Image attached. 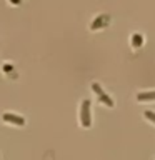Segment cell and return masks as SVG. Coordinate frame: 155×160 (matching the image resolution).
I'll list each match as a JSON object with an SVG mask.
<instances>
[{
  "instance_id": "3957f363",
  "label": "cell",
  "mask_w": 155,
  "mask_h": 160,
  "mask_svg": "<svg viewBox=\"0 0 155 160\" xmlns=\"http://www.w3.org/2000/svg\"><path fill=\"white\" fill-rule=\"evenodd\" d=\"M3 122L7 123H13V125H18V127H23L25 125V118L20 117V115H13V113H3L2 115Z\"/></svg>"
},
{
  "instance_id": "7a4b0ae2",
  "label": "cell",
  "mask_w": 155,
  "mask_h": 160,
  "mask_svg": "<svg viewBox=\"0 0 155 160\" xmlns=\"http://www.w3.org/2000/svg\"><path fill=\"white\" fill-rule=\"evenodd\" d=\"M92 88H93V92L98 95V98L102 100V102H103L105 105H108V107H113V100L110 98V97L103 92L102 88H100V85H98V83H93V85H92Z\"/></svg>"
},
{
  "instance_id": "8992f818",
  "label": "cell",
  "mask_w": 155,
  "mask_h": 160,
  "mask_svg": "<svg viewBox=\"0 0 155 160\" xmlns=\"http://www.w3.org/2000/svg\"><path fill=\"white\" fill-rule=\"evenodd\" d=\"M143 115H145V118H148L150 122L155 123V113H153V112H148V110H147V112H145Z\"/></svg>"
},
{
  "instance_id": "5b68a950",
  "label": "cell",
  "mask_w": 155,
  "mask_h": 160,
  "mask_svg": "<svg viewBox=\"0 0 155 160\" xmlns=\"http://www.w3.org/2000/svg\"><path fill=\"white\" fill-rule=\"evenodd\" d=\"M132 43H133V47L142 45V37H140V35H133V37H132Z\"/></svg>"
},
{
  "instance_id": "277c9868",
  "label": "cell",
  "mask_w": 155,
  "mask_h": 160,
  "mask_svg": "<svg viewBox=\"0 0 155 160\" xmlns=\"http://www.w3.org/2000/svg\"><path fill=\"white\" fill-rule=\"evenodd\" d=\"M137 98L140 102H147V100H155V92H143V93H138Z\"/></svg>"
},
{
  "instance_id": "6da1fadb",
  "label": "cell",
  "mask_w": 155,
  "mask_h": 160,
  "mask_svg": "<svg viewBox=\"0 0 155 160\" xmlns=\"http://www.w3.org/2000/svg\"><path fill=\"white\" fill-rule=\"evenodd\" d=\"M80 122L85 128L90 127L92 123V117H90V102L88 100H83L82 102V110H80Z\"/></svg>"
},
{
  "instance_id": "52a82bcc",
  "label": "cell",
  "mask_w": 155,
  "mask_h": 160,
  "mask_svg": "<svg viewBox=\"0 0 155 160\" xmlns=\"http://www.w3.org/2000/svg\"><path fill=\"white\" fill-rule=\"evenodd\" d=\"M12 3H20V0H10Z\"/></svg>"
}]
</instances>
